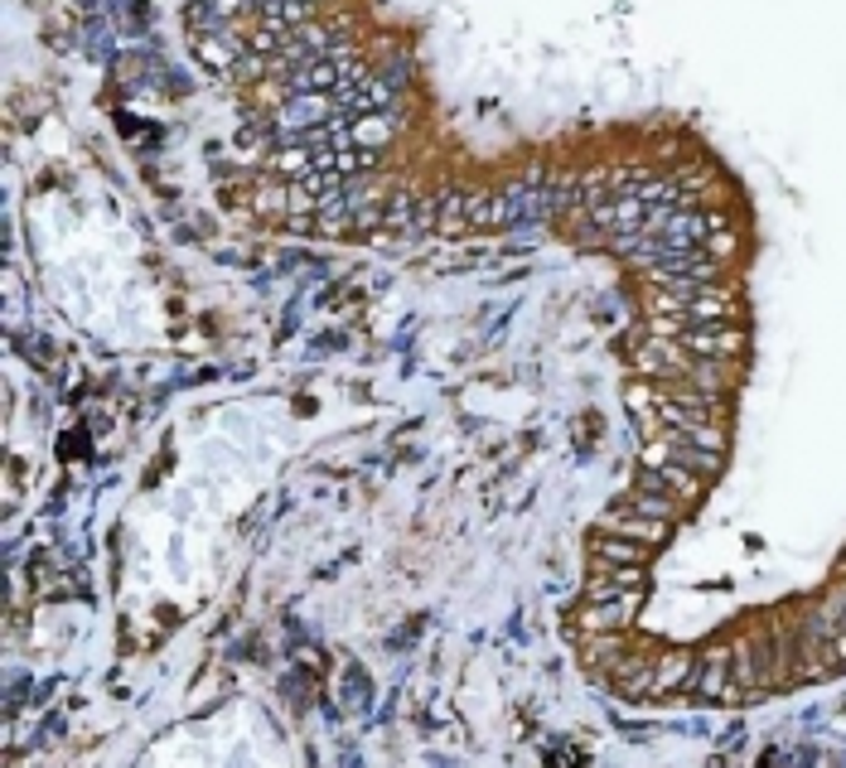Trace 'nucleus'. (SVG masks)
Returning a JSON list of instances; mask_svg holds the SVG:
<instances>
[{"mask_svg": "<svg viewBox=\"0 0 846 768\" xmlns=\"http://www.w3.org/2000/svg\"><path fill=\"white\" fill-rule=\"evenodd\" d=\"M633 367H639L643 377H653V382H678L692 373V353L682 349V339H643V343H633Z\"/></svg>", "mask_w": 846, "mask_h": 768, "instance_id": "nucleus-1", "label": "nucleus"}, {"mask_svg": "<svg viewBox=\"0 0 846 768\" xmlns=\"http://www.w3.org/2000/svg\"><path fill=\"white\" fill-rule=\"evenodd\" d=\"M682 349L692 357H725V363H735L745 353V329L735 320L731 324H687Z\"/></svg>", "mask_w": 846, "mask_h": 768, "instance_id": "nucleus-2", "label": "nucleus"}, {"mask_svg": "<svg viewBox=\"0 0 846 768\" xmlns=\"http://www.w3.org/2000/svg\"><path fill=\"white\" fill-rule=\"evenodd\" d=\"M697 692L711 696V700H745V686L735 682V672H731V643H716V647H706L702 662H697Z\"/></svg>", "mask_w": 846, "mask_h": 768, "instance_id": "nucleus-3", "label": "nucleus"}, {"mask_svg": "<svg viewBox=\"0 0 846 768\" xmlns=\"http://www.w3.org/2000/svg\"><path fill=\"white\" fill-rule=\"evenodd\" d=\"M595 527L600 532H615V537H629V541H643L649 551H658L663 541L672 537V522L663 518H643V512H629V508H610L595 518Z\"/></svg>", "mask_w": 846, "mask_h": 768, "instance_id": "nucleus-4", "label": "nucleus"}, {"mask_svg": "<svg viewBox=\"0 0 846 768\" xmlns=\"http://www.w3.org/2000/svg\"><path fill=\"white\" fill-rule=\"evenodd\" d=\"M643 604V590L625 594V600H610V604H580L576 614V633H615V629H629L633 614Z\"/></svg>", "mask_w": 846, "mask_h": 768, "instance_id": "nucleus-5", "label": "nucleus"}, {"mask_svg": "<svg viewBox=\"0 0 846 768\" xmlns=\"http://www.w3.org/2000/svg\"><path fill=\"white\" fill-rule=\"evenodd\" d=\"M633 484H658V488H668L672 498H682V502H697L706 494V484L711 479H702V474H692L687 465H672V459H663V465H643V474Z\"/></svg>", "mask_w": 846, "mask_h": 768, "instance_id": "nucleus-6", "label": "nucleus"}, {"mask_svg": "<svg viewBox=\"0 0 846 768\" xmlns=\"http://www.w3.org/2000/svg\"><path fill=\"white\" fill-rule=\"evenodd\" d=\"M619 508H629V512H643V518H663L678 527L682 522V512H687V502L682 498H672L668 488H658V484H633L625 498H619Z\"/></svg>", "mask_w": 846, "mask_h": 768, "instance_id": "nucleus-7", "label": "nucleus"}, {"mask_svg": "<svg viewBox=\"0 0 846 768\" xmlns=\"http://www.w3.org/2000/svg\"><path fill=\"white\" fill-rule=\"evenodd\" d=\"M649 561V547L643 541H629V537H615V532H590V571H605V565H643Z\"/></svg>", "mask_w": 846, "mask_h": 768, "instance_id": "nucleus-8", "label": "nucleus"}, {"mask_svg": "<svg viewBox=\"0 0 846 768\" xmlns=\"http://www.w3.org/2000/svg\"><path fill=\"white\" fill-rule=\"evenodd\" d=\"M697 653H687V647H672V653H663L653 662V696H672L682 692V686L697 682Z\"/></svg>", "mask_w": 846, "mask_h": 768, "instance_id": "nucleus-9", "label": "nucleus"}, {"mask_svg": "<svg viewBox=\"0 0 846 768\" xmlns=\"http://www.w3.org/2000/svg\"><path fill=\"white\" fill-rule=\"evenodd\" d=\"M687 382L702 392H731L735 382V363H725V357H692V373H687Z\"/></svg>", "mask_w": 846, "mask_h": 768, "instance_id": "nucleus-10", "label": "nucleus"}, {"mask_svg": "<svg viewBox=\"0 0 846 768\" xmlns=\"http://www.w3.org/2000/svg\"><path fill=\"white\" fill-rule=\"evenodd\" d=\"M580 653L590 667H615V657L625 653V629L615 633H580Z\"/></svg>", "mask_w": 846, "mask_h": 768, "instance_id": "nucleus-11", "label": "nucleus"}, {"mask_svg": "<svg viewBox=\"0 0 846 768\" xmlns=\"http://www.w3.org/2000/svg\"><path fill=\"white\" fill-rule=\"evenodd\" d=\"M625 406L629 416H653L658 412V382H633V387H625Z\"/></svg>", "mask_w": 846, "mask_h": 768, "instance_id": "nucleus-12", "label": "nucleus"}, {"mask_svg": "<svg viewBox=\"0 0 846 768\" xmlns=\"http://www.w3.org/2000/svg\"><path fill=\"white\" fill-rule=\"evenodd\" d=\"M310 6H314V0H310Z\"/></svg>", "mask_w": 846, "mask_h": 768, "instance_id": "nucleus-13", "label": "nucleus"}]
</instances>
